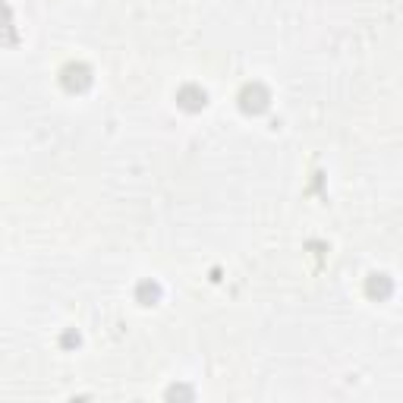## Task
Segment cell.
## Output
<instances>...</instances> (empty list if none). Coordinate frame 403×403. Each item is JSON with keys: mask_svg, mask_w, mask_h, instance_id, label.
<instances>
[{"mask_svg": "<svg viewBox=\"0 0 403 403\" xmlns=\"http://www.w3.org/2000/svg\"><path fill=\"white\" fill-rule=\"evenodd\" d=\"M243 107L246 111H264L268 107V95H264V88L262 86H252V88H246L243 92Z\"/></svg>", "mask_w": 403, "mask_h": 403, "instance_id": "obj_1", "label": "cell"}, {"mask_svg": "<svg viewBox=\"0 0 403 403\" xmlns=\"http://www.w3.org/2000/svg\"><path fill=\"white\" fill-rule=\"evenodd\" d=\"M180 98H183V104H186V107H198V104H205V92H189V88H186V92L180 95Z\"/></svg>", "mask_w": 403, "mask_h": 403, "instance_id": "obj_2", "label": "cell"}, {"mask_svg": "<svg viewBox=\"0 0 403 403\" xmlns=\"http://www.w3.org/2000/svg\"><path fill=\"white\" fill-rule=\"evenodd\" d=\"M369 290H372V293H381V297H384V293L390 290V284H388V280H384V274H381V280H372V284H369Z\"/></svg>", "mask_w": 403, "mask_h": 403, "instance_id": "obj_3", "label": "cell"}]
</instances>
